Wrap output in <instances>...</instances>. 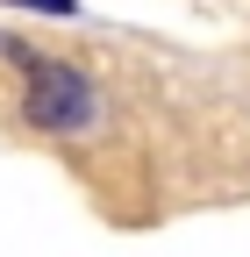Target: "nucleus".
Segmentation results:
<instances>
[{"label":"nucleus","mask_w":250,"mask_h":257,"mask_svg":"<svg viewBox=\"0 0 250 257\" xmlns=\"http://www.w3.org/2000/svg\"><path fill=\"white\" fill-rule=\"evenodd\" d=\"M15 8H36V15H72V0H15Z\"/></svg>","instance_id":"2"},{"label":"nucleus","mask_w":250,"mask_h":257,"mask_svg":"<svg viewBox=\"0 0 250 257\" xmlns=\"http://www.w3.org/2000/svg\"><path fill=\"white\" fill-rule=\"evenodd\" d=\"M100 114V86H93L79 64H57V57H29L22 64V121L43 128V136H79Z\"/></svg>","instance_id":"1"}]
</instances>
